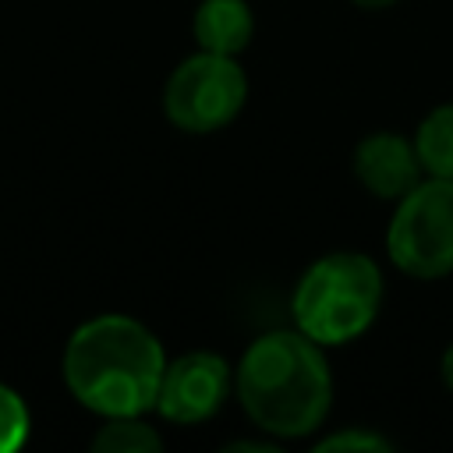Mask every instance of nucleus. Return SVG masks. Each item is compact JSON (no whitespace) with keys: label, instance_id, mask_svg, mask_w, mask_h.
I'll return each instance as SVG.
<instances>
[{"label":"nucleus","instance_id":"f257e3e1","mask_svg":"<svg viewBox=\"0 0 453 453\" xmlns=\"http://www.w3.org/2000/svg\"><path fill=\"white\" fill-rule=\"evenodd\" d=\"M234 396L262 435L280 442L315 435L333 411L326 347L297 326L258 333L234 365Z\"/></svg>","mask_w":453,"mask_h":453},{"label":"nucleus","instance_id":"f03ea898","mask_svg":"<svg viewBox=\"0 0 453 453\" xmlns=\"http://www.w3.org/2000/svg\"><path fill=\"white\" fill-rule=\"evenodd\" d=\"M163 368L166 354L156 333L117 311L81 322L64 347L67 389L103 418L152 411Z\"/></svg>","mask_w":453,"mask_h":453},{"label":"nucleus","instance_id":"7ed1b4c3","mask_svg":"<svg viewBox=\"0 0 453 453\" xmlns=\"http://www.w3.org/2000/svg\"><path fill=\"white\" fill-rule=\"evenodd\" d=\"M386 297L382 269L365 251H326L319 255L290 290V319L315 343L343 347L365 336Z\"/></svg>","mask_w":453,"mask_h":453},{"label":"nucleus","instance_id":"20e7f679","mask_svg":"<svg viewBox=\"0 0 453 453\" xmlns=\"http://www.w3.org/2000/svg\"><path fill=\"white\" fill-rule=\"evenodd\" d=\"M386 255L411 280L453 276V180L421 177L393 202Z\"/></svg>","mask_w":453,"mask_h":453},{"label":"nucleus","instance_id":"39448f33","mask_svg":"<svg viewBox=\"0 0 453 453\" xmlns=\"http://www.w3.org/2000/svg\"><path fill=\"white\" fill-rule=\"evenodd\" d=\"M248 103V74L237 57L195 50L163 85V113L188 134H212L241 117Z\"/></svg>","mask_w":453,"mask_h":453},{"label":"nucleus","instance_id":"423d86ee","mask_svg":"<svg viewBox=\"0 0 453 453\" xmlns=\"http://www.w3.org/2000/svg\"><path fill=\"white\" fill-rule=\"evenodd\" d=\"M230 393L234 365L216 350H188L166 361L152 411L170 425H202L219 414Z\"/></svg>","mask_w":453,"mask_h":453},{"label":"nucleus","instance_id":"0eeeda50","mask_svg":"<svg viewBox=\"0 0 453 453\" xmlns=\"http://www.w3.org/2000/svg\"><path fill=\"white\" fill-rule=\"evenodd\" d=\"M350 170L365 191H372L382 202L403 198L421 177V159L414 149V138L400 131H372L365 134L350 152Z\"/></svg>","mask_w":453,"mask_h":453},{"label":"nucleus","instance_id":"6e6552de","mask_svg":"<svg viewBox=\"0 0 453 453\" xmlns=\"http://www.w3.org/2000/svg\"><path fill=\"white\" fill-rule=\"evenodd\" d=\"M191 35L198 50L241 57L255 39V11L248 0H198Z\"/></svg>","mask_w":453,"mask_h":453},{"label":"nucleus","instance_id":"1a4fd4ad","mask_svg":"<svg viewBox=\"0 0 453 453\" xmlns=\"http://www.w3.org/2000/svg\"><path fill=\"white\" fill-rule=\"evenodd\" d=\"M414 149L421 159L425 177L453 180V99L432 106L414 127Z\"/></svg>","mask_w":453,"mask_h":453},{"label":"nucleus","instance_id":"9d476101","mask_svg":"<svg viewBox=\"0 0 453 453\" xmlns=\"http://www.w3.org/2000/svg\"><path fill=\"white\" fill-rule=\"evenodd\" d=\"M92 449L96 453H156L163 449V435L142 414H120L103 421V428L92 435Z\"/></svg>","mask_w":453,"mask_h":453},{"label":"nucleus","instance_id":"9b49d317","mask_svg":"<svg viewBox=\"0 0 453 453\" xmlns=\"http://www.w3.org/2000/svg\"><path fill=\"white\" fill-rule=\"evenodd\" d=\"M393 446H396L393 439H386L382 432L365 428V425H343L336 432L311 439L315 453H389Z\"/></svg>","mask_w":453,"mask_h":453},{"label":"nucleus","instance_id":"f8f14e48","mask_svg":"<svg viewBox=\"0 0 453 453\" xmlns=\"http://www.w3.org/2000/svg\"><path fill=\"white\" fill-rule=\"evenodd\" d=\"M28 425H32V421H28L25 400H21L11 386L0 382V453L21 449L25 439H28Z\"/></svg>","mask_w":453,"mask_h":453},{"label":"nucleus","instance_id":"ddd939ff","mask_svg":"<svg viewBox=\"0 0 453 453\" xmlns=\"http://www.w3.org/2000/svg\"><path fill=\"white\" fill-rule=\"evenodd\" d=\"M219 449L223 453H276L280 439H273V435H265V439H230Z\"/></svg>","mask_w":453,"mask_h":453},{"label":"nucleus","instance_id":"4468645a","mask_svg":"<svg viewBox=\"0 0 453 453\" xmlns=\"http://www.w3.org/2000/svg\"><path fill=\"white\" fill-rule=\"evenodd\" d=\"M439 375H442V386L453 393V343H446V350L439 357Z\"/></svg>","mask_w":453,"mask_h":453},{"label":"nucleus","instance_id":"2eb2a0df","mask_svg":"<svg viewBox=\"0 0 453 453\" xmlns=\"http://www.w3.org/2000/svg\"><path fill=\"white\" fill-rule=\"evenodd\" d=\"M357 11H389V7H396L400 0H350Z\"/></svg>","mask_w":453,"mask_h":453}]
</instances>
